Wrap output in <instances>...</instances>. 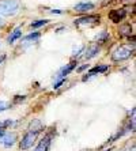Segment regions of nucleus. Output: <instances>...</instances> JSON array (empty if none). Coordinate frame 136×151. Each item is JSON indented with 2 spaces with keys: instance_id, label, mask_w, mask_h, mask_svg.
Masks as SVG:
<instances>
[{
  "instance_id": "nucleus-4",
  "label": "nucleus",
  "mask_w": 136,
  "mask_h": 151,
  "mask_svg": "<svg viewBox=\"0 0 136 151\" xmlns=\"http://www.w3.org/2000/svg\"><path fill=\"white\" fill-rule=\"evenodd\" d=\"M75 67H76V63H75V61H72V63H70V64H67L65 67H63L61 70L59 71V74H57V76H56V79H55V82L65 81V76L70 74V72H71V71H72Z\"/></svg>"
},
{
  "instance_id": "nucleus-13",
  "label": "nucleus",
  "mask_w": 136,
  "mask_h": 151,
  "mask_svg": "<svg viewBox=\"0 0 136 151\" xmlns=\"http://www.w3.org/2000/svg\"><path fill=\"white\" fill-rule=\"evenodd\" d=\"M42 129V125H41V121L40 120H33L30 125H29V131H35V132H41Z\"/></svg>"
},
{
  "instance_id": "nucleus-25",
  "label": "nucleus",
  "mask_w": 136,
  "mask_h": 151,
  "mask_svg": "<svg viewBox=\"0 0 136 151\" xmlns=\"http://www.w3.org/2000/svg\"><path fill=\"white\" fill-rule=\"evenodd\" d=\"M4 134H6V131H4V129H1V131H0V139H1V136H3Z\"/></svg>"
},
{
  "instance_id": "nucleus-11",
  "label": "nucleus",
  "mask_w": 136,
  "mask_h": 151,
  "mask_svg": "<svg viewBox=\"0 0 136 151\" xmlns=\"http://www.w3.org/2000/svg\"><path fill=\"white\" fill-rule=\"evenodd\" d=\"M108 65H97V67H94V68H91L90 70V72H89V75L87 76H84L83 78V81H87L89 78H91V76H94L95 74H102V72H105V71L108 70Z\"/></svg>"
},
{
  "instance_id": "nucleus-18",
  "label": "nucleus",
  "mask_w": 136,
  "mask_h": 151,
  "mask_svg": "<svg viewBox=\"0 0 136 151\" xmlns=\"http://www.w3.org/2000/svg\"><path fill=\"white\" fill-rule=\"evenodd\" d=\"M8 108H10V102L1 101V99H0V112H4V110H7Z\"/></svg>"
},
{
  "instance_id": "nucleus-20",
  "label": "nucleus",
  "mask_w": 136,
  "mask_h": 151,
  "mask_svg": "<svg viewBox=\"0 0 136 151\" xmlns=\"http://www.w3.org/2000/svg\"><path fill=\"white\" fill-rule=\"evenodd\" d=\"M21 101H24V97H21V95H17V98H15V102H21Z\"/></svg>"
},
{
  "instance_id": "nucleus-1",
  "label": "nucleus",
  "mask_w": 136,
  "mask_h": 151,
  "mask_svg": "<svg viewBox=\"0 0 136 151\" xmlns=\"http://www.w3.org/2000/svg\"><path fill=\"white\" fill-rule=\"evenodd\" d=\"M18 10H19L18 0H0V15L11 17L17 14Z\"/></svg>"
},
{
  "instance_id": "nucleus-5",
  "label": "nucleus",
  "mask_w": 136,
  "mask_h": 151,
  "mask_svg": "<svg viewBox=\"0 0 136 151\" xmlns=\"http://www.w3.org/2000/svg\"><path fill=\"white\" fill-rule=\"evenodd\" d=\"M0 142L3 143L4 147H11V146H14V143L17 142V134L15 132H6V134L1 136Z\"/></svg>"
},
{
  "instance_id": "nucleus-15",
  "label": "nucleus",
  "mask_w": 136,
  "mask_h": 151,
  "mask_svg": "<svg viewBox=\"0 0 136 151\" xmlns=\"http://www.w3.org/2000/svg\"><path fill=\"white\" fill-rule=\"evenodd\" d=\"M40 38V33H32V34H29V35H26L23 38V44H29V42H34V41H37V40Z\"/></svg>"
},
{
  "instance_id": "nucleus-3",
  "label": "nucleus",
  "mask_w": 136,
  "mask_h": 151,
  "mask_svg": "<svg viewBox=\"0 0 136 151\" xmlns=\"http://www.w3.org/2000/svg\"><path fill=\"white\" fill-rule=\"evenodd\" d=\"M40 132H35V131H29L27 134L22 137L21 143H19V147L21 150H27L34 144V142L37 140V136H38Z\"/></svg>"
},
{
  "instance_id": "nucleus-2",
  "label": "nucleus",
  "mask_w": 136,
  "mask_h": 151,
  "mask_svg": "<svg viewBox=\"0 0 136 151\" xmlns=\"http://www.w3.org/2000/svg\"><path fill=\"white\" fill-rule=\"evenodd\" d=\"M132 52H133V48H131L129 45H122V46L117 48V49L113 52L112 59L114 60V61H122V60L131 57Z\"/></svg>"
},
{
  "instance_id": "nucleus-16",
  "label": "nucleus",
  "mask_w": 136,
  "mask_h": 151,
  "mask_svg": "<svg viewBox=\"0 0 136 151\" xmlns=\"http://www.w3.org/2000/svg\"><path fill=\"white\" fill-rule=\"evenodd\" d=\"M108 38H109V33L108 32H101L97 37H95V40H97L98 42H105Z\"/></svg>"
},
{
  "instance_id": "nucleus-26",
  "label": "nucleus",
  "mask_w": 136,
  "mask_h": 151,
  "mask_svg": "<svg viewBox=\"0 0 136 151\" xmlns=\"http://www.w3.org/2000/svg\"><path fill=\"white\" fill-rule=\"evenodd\" d=\"M127 151H135V146H132V148H129V150H127Z\"/></svg>"
},
{
  "instance_id": "nucleus-12",
  "label": "nucleus",
  "mask_w": 136,
  "mask_h": 151,
  "mask_svg": "<svg viewBox=\"0 0 136 151\" xmlns=\"http://www.w3.org/2000/svg\"><path fill=\"white\" fill-rule=\"evenodd\" d=\"M21 35H22V29H21V27H17L14 32H12L10 35H8L7 42H8V44H14V42L17 41L18 38H21Z\"/></svg>"
},
{
  "instance_id": "nucleus-14",
  "label": "nucleus",
  "mask_w": 136,
  "mask_h": 151,
  "mask_svg": "<svg viewBox=\"0 0 136 151\" xmlns=\"http://www.w3.org/2000/svg\"><path fill=\"white\" fill-rule=\"evenodd\" d=\"M119 33L120 35H131L132 34V27H131V25H122L120 26Z\"/></svg>"
},
{
  "instance_id": "nucleus-9",
  "label": "nucleus",
  "mask_w": 136,
  "mask_h": 151,
  "mask_svg": "<svg viewBox=\"0 0 136 151\" xmlns=\"http://www.w3.org/2000/svg\"><path fill=\"white\" fill-rule=\"evenodd\" d=\"M50 136H45L44 139H41L38 143V146L34 148V151H48L50 147Z\"/></svg>"
},
{
  "instance_id": "nucleus-21",
  "label": "nucleus",
  "mask_w": 136,
  "mask_h": 151,
  "mask_svg": "<svg viewBox=\"0 0 136 151\" xmlns=\"http://www.w3.org/2000/svg\"><path fill=\"white\" fill-rule=\"evenodd\" d=\"M1 129H6V127H4V121H0V131Z\"/></svg>"
},
{
  "instance_id": "nucleus-27",
  "label": "nucleus",
  "mask_w": 136,
  "mask_h": 151,
  "mask_svg": "<svg viewBox=\"0 0 136 151\" xmlns=\"http://www.w3.org/2000/svg\"><path fill=\"white\" fill-rule=\"evenodd\" d=\"M1 23H3V22H1V19H0V25H1Z\"/></svg>"
},
{
  "instance_id": "nucleus-22",
  "label": "nucleus",
  "mask_w": 136,
  "mask_h": 151,
  "mask_svg": "<svg viewBox=\"0 0 136 151\" xmlns=\"http://www.w3.org/2000/svg\"><path fill=\"white\" fill-rule=\"evenodd\" d=\"M87 67H89V65H87V64H86V65H83V67H80V68H79V70H78V71H79V72H80V71L86 70V68H87Z\"/></svg>"
},
{
  "instance_id": "nucleus-19",
  "label": "nucleus",
  "mask_w": 136,
  "mask_h": 151,
  "mask_svg": "<svg viewBox=\"0 0 136 151\" xmlns=\"http://www.w3.org/2000/svg\"><path fill=\"white\" fill-rule=\"evenodd\" d=\"M83 49H84V46H83V45H78V46H75V48H73V50H72V55H73V56H78V55H79V53L82 52Z\"/></svg>"
},
{
  "instance_id": "nucleus-10",
  "label": "nucleus",
  "mask_w": 136,
  "mask_h": 151,
  "mask_svg": "<svg viewBox=\"0 0 136 151\" xmlns=\"http://www.w3.org/2000/svg\"><path fill=\"white\" fill-rule=\"evenodd\" d=\"M93 8H94V4L93 3H78V4H75L73 10L76 11V12H87V11L93 10Z\"/></svg>"
},
{
  "instance_id": "nucleus-8",
  "label": "nucleus",
  "mask_w": 136,
  "mask_h": 151,
  "mask_svg": "<svg viewBox=\"0 0 136 151\" xmlns=\"http://www.w3.org/2000/svg\"><path fill=\"white\" fill-rule=\"evenodd\" d=\"M83 53H84V59H86V60H90V59L95 57L98 53H99V46H98L97 44H94V45H90Z\"/></svg>"
},
{
  "instance_id": "nucleus-24",
  "label": "nucleus",
  "mask_w": 136,
  "mask_h": 151,
  "mask_svg": "<svg viewBox=\"0 0 136 151\" xmlns=\"http://www.w3.org/2000/svg\"><path fill=\"white\" fill-rule=\"evenodd\" d=\"M52 12L53 14H55V12H56V14H61V11L60 10H52Z\"/></svg>"
},
{
  "instance_id": "nucleus-6",
  "label": "nucleus",
  "mask_w": 136,
  "mask_h": 151,
  "mask_svg": "<svg viewBox=\"0 0 136 151\" xmlns=\"http://www.w3.org/2000/svg\"><path fill=\"white\" fill-rule=\"evenodd\" d=\"M99 21L98 15H89V17H83V18H78L75 19V25L80 26V25H90V23H95Z\"/></svg>"
},
{
  "instance_id": "nucleus-7",
  "label": "nucleus",
  "mask_w": 136,
  "mask_h": 151,
  "mask_svg": "<svg viewBox=\"0 0 136 151\" xmlns=\"http://www.w3.org/2000/svg\"><path fill=\"white\" fill-rule=\"evenodd\" d=\"M127 12L125 10H112L110 12H109V18H110V21L116 22V23H119L120 21H122L124 18H125Z\"/></svg>"
},
{
  "instance_id": "nucleus-17",
  "label": "nucleus",
  "mask_w": 136,
  "mask_h": 151,
  "mask_svg": "<svg viewBox=\"0 0 136 151\" xmlns=\"http://www.w3.org/2000/svg\"><path fill=\"white\" fill-rule=\"evenodd\" d=\"M48 19H41V21H37V22H33L32 25V27L33 29H38V27H41V26H44V25H46V23H48Z\"/></svg>"
},
{
  "instance_id": "nucleus-23",
  "label": "nucleus",
  "mask_w": 136,
  "mask_h": 151,
  "mask_svg": "<svg viewBox=\"0 0 136 151\" xmlns=\"http://www.w3.org/2000/svg\"><path fill=\"white\" fill-rule=\"evenodd\" d=\"M6 59V56H4V55H1V56H0V64L3 63V60Z\"/></svg>"
}]
</instances>
